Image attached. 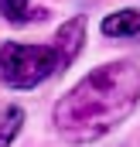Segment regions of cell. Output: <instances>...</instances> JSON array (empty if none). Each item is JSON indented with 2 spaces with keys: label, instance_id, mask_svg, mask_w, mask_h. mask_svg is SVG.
Wrapping results in <instances>:
<instances>
[{
  "label": "cell",
  "instance_id": "6da1fadb",
  "mask_svg": "<svg viewBox=\"0 0 140 147\" xmlns=\"http://www.w3.org/2000/svg\"><path fill=\"white\" fill-rule=\"evenodd\" d=\"M140 103V69L133 62L99 65L55 103V130L69 144H92L120 127Z\"/></svg>",
  "mask_w": 140,
  "mask_h": 147
},
{
  "label": "cell",
  "instance_id": "7a4b0ae2",
  "mask_svg": "<svg viewBox=\"0 0 140 147\" xmlns=\"http://www.w3.org/2000/svg\"><path fill=\"white\" fill-rule=\"evenodd\" d=\"M62 55L55 45H0V75L14 89H34L48 75L62 72Z\"/></svg>",
  "mask_w": 140,
  "mask_h": 147
},
{
  "label": "cell",
  "instance_id": "3957f363",
  "mask_svg": "<svg viewBox=\"0 0 140 147\" xmlns=\"http://www.w3.org/2000/svg\"><path fill=\"white\" fill-rule=\"evenodd\" d=\"M82 41H85V21L82 17H72L65 21L62 28H58V34H55V48H58V55H62V65L69 69L72 62H75V55L82 51Z\"/></svg>",
  "mask_w": 140,
  "mask_h": 147
},
{
  "label": "cell",
  "instance_id": "277c9868",
  "mask_svg": "<svg viewBox=\"0 0 140 147\" xmlns=\"http://www.w3.org/2000/svg\"><path fill=\"white\" fill-rule=\"evenodd\" d=\"M106 38H137L140 34V10H116L103 21Z\"/></svg>",
  "mask_w": 140,
  "mask_h": 147
},
{
  "label": "cell",
  "instance_id": "5b68a950",
  "mask_svg": "<svg viewBox=\"0 0 140 147\" xmlns=\"http://www.w3.org/2000/svg\"><path fill=\"white\" fill-rule=\"evenodd\" d=\"M0 14L10 24H31V21H41L44 17V10L41 7H31V0H0Z\"/></svg>",
  "mask_w": 140,
  "mask_h": 147
},
{
  "label": "cell",
  "instance_id": "8992f818",
  "mask_svg": "<svg viewBox=\"0 0 140 147\" xmlns=\"http://www.w3.org/2000/svg\"><path fill=\"white\" fill-rule=\"evenodd\" d=\"M21 127H24L21 106H7L3 116H0V147H10V144H14V137L21 134Z\"/></svg>",
  "mask_w": 140,
  "mask_h": 147
}]
</instances>
